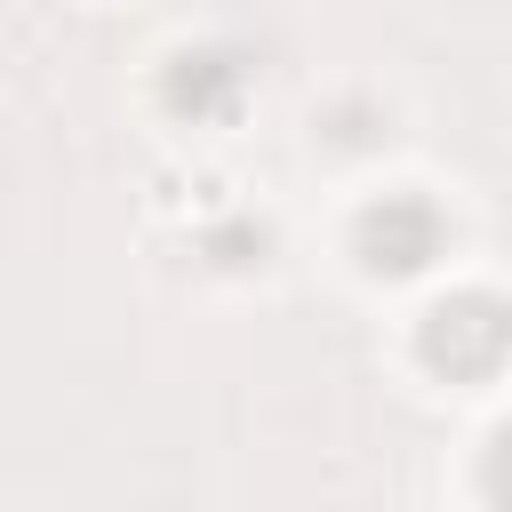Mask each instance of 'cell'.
<instances>
[{
  "label": "cell",
  "instance_id": "cell-1",
  "mask_svg": "<svg viewBox=\"0 0 512 512\" xmlns=\"http://www.w3.org/2000/svg\"><path fill=\"white\" fill-rule=\"evenodd\" d=\"M504 304L488 296V288H472V296H448V304H432V320H424V360L432 368H448V376H496L504 368Z\"/></svg>",
  "mask_w": 512,
  "mask_h": 512
},
{
  "label": "cell",
  "instance_id": "cell-2",
  "mask_svg": "<svg viewBox=\"0 0 512 512\" xmlns=\"http://www.w3.org/2000/svg\"><path fill=\"white\" fill-rule=\"evenodd\" d=\"M440 240H448V224H440V208L424 200V192H384L368 216H360V256H368V272H424L432 256H440Z\"/></svg>",
  "mask_w": 512,
  "mask_h": 512
},
{
  "label": "cell",
  "instance_id": "cell-3",
  "mask_svg": "<svg viewBox=\"0 0 512 512\" xmlns=\"http://www.w3.org/2000/svg\"><path fill=\"white\" fill-rule=\"evenodd\" d=\"M248 80H256L248 56H232V48H200V56H176V64H168V104L192 112V120H224V112H240Z\"/></svg>",
  "mask_w": 512,
  "mask_h": 512
}]
</instances>
